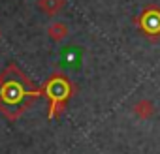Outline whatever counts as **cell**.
<instances>
[{
  "label": "cell",
  "instance_id": "obj_1",
  "mask_svg": "<svg viewBox=\"0 0 160 154\" xmlns=\"http://www.w3.org/2000/svg\"><path fill=\"white\" fill-rule=\"evenodd\" d=\"M40 96L43 90L36 89L15 64H8L0 73V113L8 120L19 118Z\"/></svg>",
  "mask_w": 160,
  "mask_h": 154
},
{
  "label": "cell",
  "instance_id": "obj_2",
  "mask_svg": "<svg viewBox=\"0 0 160 154\" xmlns=\"http://www.w3.org/2000/svg\"><path fill=\"white\" fill-rule=\"evenodd\" d=\"M43 96L49 100V120L58 118L64 105L73 94V85L62 73H53L43 85Z\"/></svg>",
  "mask_w": 160,
  "mask_h": 154
},
{
  "label": "cell",
  "instance_id": "obj_3",
  "mask_svg": "<svg viewBox=\"0 0 160 154\" xmlns=\"http://www.w3.org/2000/svg\"><path fill=\"white\" fill-rule=\"evenodd\" d=\"M138 26L141 32H145L149 38H158L160 36V8L156 6H147L141 15L136 19Z\"/></svg>",
  "mask_w": 160,
  "mask_h": 154
},
{
  "label": "cell",
  "instance_id": "obj_4",
  "mask_svg": "<svg viewBox=\"0 0 160 154\" xmlns=\"http://www.w3.org/2000/svg\"><path fill=\"white\" fill-rule=\"evenodd\" d=\"M64 4H66L64 0H38V8L47 15H55V13L62 12Z\"/></svg>",
  "mask_w": 160,
  "mask_h": 154
},
{
  "label": "cell",
  "instance_id": "obj_5",
  "mask_svg": "<svg viewBox=\"0 0 160 154\" xmlns=\"http://www.w3.org/2000/svg\"><path fill=\"white\" fill-rule=\"evenodd\" d=\"M47 34H49L51 40H55V41H62V40L68 36V26H66L64 23H53V25L49 26Z\"/></svg>",
  "mask_w": 160,
  "mask_h": 154
},
{
  "label": "cell",
  "instance_id": "obj_6",
  "mask_svg": "<svg viewBox=\"0 0 160 154\" xmlns=\"http://www.w3.org/2000/svg\"><path fill=\"white\" fill-rule=\"evenodd\" d=\"M134 113L139 117V118H149L152 113H154V107L149 100H139L136 105H134Z\"/></svg>",
  "mask_w": 160,
  "mask_h": 154
}]
</instances>
